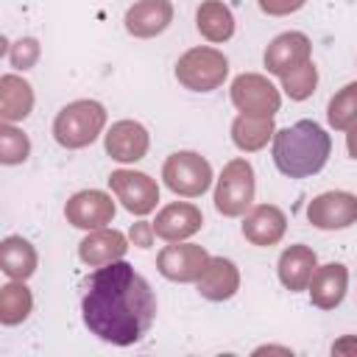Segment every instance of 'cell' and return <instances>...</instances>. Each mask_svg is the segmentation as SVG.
<instances>
[{"label": "cell", "mask_w": 357, "mask_h": 357, "mask_svg": "<svg viewBox=\"0 0 357 357\" xmlns=\"http://www.w3.org/2000/svg\"><path fill=\"white\" fill-rule=\"evenodd\" d=\"M103 126H106V109L98 100L81 98V100L67 103L56 114V120H53V137H56V142L61 148L78 151V148L92 145L100 137Z\"/></svg>", "instance_id": "obj_3"}, {"label": "cell", "mask_w": 357, "mask_h": 357, "mask_svg": "<svg viewBox=\"0 0 357 357\" xmlns=\"http://www.w3.org/2000/svg\"><path fill=\"white\" fill-rule=\"evenodd\" d=\"M307 220L315 229H349L351 223H357V195L346 192V190H329L315 195L307 204Z\"/></svg>", "instance_id": "obj_10"}, {"label": "cell", "mask_w": 357, "mask_h": 357, "mask_svg": "<svg viewBox=\"0 0 357 357\" xmlns=\"http://www.w3.org/2000/svg\"><path fill=\"white\" fill-rule=\"evenodd\" d=\"M33 109V89L22 75L6 73L0 78V120L17 123L25 120Z\"/></svg>", "instance_id": "obj_21"}, {"label": "cell", "mask_w": 357, "mask_h": 357, "mask_svg": "<svg viewBox=\"0 0 357 357\" xmlns=\"http://www.w3.org/2000/svg\"><path fill=\"white\" fill-rule=\"evenodd\" d=\"M326 120L335 131H349L357 123V81L346 84L329 98L326 106Z\"/></svg>", "instance_id": "obj_26"}, {"label": "cell", "mask_w": 357, "mask_h": 357, "mask_svg": "<svg viewBox=\"0 0 357 357\" xmlns=\"http://www.w3.org/2000/svg\"><path fill=\"white\" fill-rule=\"evenodd\" d=\"M307 290H310L312 307L335 310L343 301L346 290H349V271H346V265H340V262L318 265L312 279H310V284H307Z\"/></svg>", "instance_id": "obj_17"}, {"label": "cell", "mask_w": 357, "mask_h": 357, "mask_svg": "<svg viewBox=\"0 0 357 357\" xmlns=\"http://www.w3.org/2000/svg\"><path fill=\"white\" fill-rule=\"evenodd\" d=\"M346 148H349V156L357 159V123L346 131Z\"/></svg>", "instance_id": "obj_33"}, {"label": "cell", "mask_w": 357, "mask_h": 357, "mask_svg": "<svg viewBox=\"0 0 357 357\" xmlns=\"http://www.w3.org/2000/svg\"><path fill=\"white\" fill-rule=\"evenodd\" d=\"M209 265V254L206 248L195 245V243H170L156 254V268L165 279L170 282H181V284H192L201 279V273Z\"/></svg>", "instance_id": "obj_9"}, {"label": "cell", "mask_w": 357, "mask_h": 357, "mask_svg": "<svg viewBox=\"0 0 357 357\" xmlns=\"http://www.w3.org/2000/svg\"><path fill=\"white\" fill-rule=\"evenodd\" d=\"M204 226V215L195 204H187V201H173L167 206H162L156 212V220H153V231L156 237H162L165 243H178V240H187L192 237L195 231H201Z\"/></svg>", "instance_id": "obj_14"}, {"label": "cell", "mask_w": 357, "mask_h": 357, "mask_svg": "<svg viewBox=\"0 0 357 357\" xmlns=\"http://www.w3.org/2000/svg\"><path fill=\"white\" fill-rule=\"evenodd\" d=\"M287 218L276 204H257L243 218V237L251 245H276L284 237Z\"/></svg>", "instance_id": "obj_15"}, {"label": "cell", "mask_w": 357, "mask_h": 357, "mask_svg": "<svg viewBox=\"0 0 357 357\" xmlns=\"http://www.w3.org/2000/svg\"><path fill=\"white\" fill-rule=\"evenodd\" d=\"M229 75V59L218 47H190L176 61V81L190 92H212Z\"/></svg>", "instance_id": "obj_4"}, {"label": "cell", "mask_w": 357, "mask_h": 357, "mask_svg": "<svg viewBox=\"0 0 357 357\" xmlns=\"http://www.w3.org/2000/svg\"><path fill=\"white\" fill-rule=\"evenodd\" d=\"M33 310V296L25 287V282L11 279L8 284L0 287V324L14 326L22 324Z\"/></svg>", "instance_id": "obj_25"}, {"label": "cell", "mask_w": 357, "mask_h": 357, "mask_svg": "<svg viewBox=\"0 0 357 357\" xmlns=\"http://www.w3.org/2000/svg\"><path fill=\"white\" fill-rule=\"evenodd\" d=\"M259 8L268 14V17H287L293 11H298L307 0H257Z\"/></svg>", "instance_id": "obj_30"}, {"label": "cell", "mask_w": 357, "mask_h": 357, "mask_svg": "<svg viewBox=\"0 0 357 357\" xmlns=\"http://www.w3.org/2000/svg\"><path fill=\"white\" fill-rule=\"evenodd\" d=\"M64 218H67V223H73L75 229H84V231L103 229L114 218V201H112V195H106L100 190H81L64 204Z\"/></svg>", "instance_id": "obj_11"}, {"label": "cell", "mask_w": 357, "mask_h": 357, "mask_svg": "<svg viewBox=\"0 0 357 357\" xmlns=\"http://www.w3.org/2000/svg\"><path fill=\"white\" fill-rule=\"evenodd\" d=\"M81 290V318L98 340L131 346L153 326L156 296L148 279L123 259L95 268Z\"/></svg>", "instance_id": "obj_1"}, {"label": "cell", "mask_w": 357, "mask_h": 357, "mask_svg": "<svg viewBox=\"0 0 357 357\" xmlns=\"http://www.w3.org/2000/svg\"><path fill=\"white\" fill-rule=\"evenodd\" d=\"M357 351V337H343L332 346V354H354Z\"/></svg>", "instance_id": "obj_32"}, {"label": "cell", "mask_w": 357, "mask_h": 357, "mask_svg": "<svg viewBox=\"0 0 357 357\" xmlns=\"http://www.w3.org/2000/svg\"><path fill=\"white\" fill-rule=\"evenodd\" d=\"M126 234L117 231V229H92L81 243H78V257L84 265L89 268H100V265H109L114 259H123L126 257Z\"/></svg>", "instance_id": "obj_18"}, {"label": "cell", "mask_w": 357, "mask_h": 357, "mask_svg": "<svg viewBox=\"0 0 357 357\" xmlns=\"http://www.w3.org/2000/svg\"><path fill=\"white\" fill-rule=\"evenodd\" d=\"M257 192L254 167L248 159H231L223 165L215 184V209L226 218H240L251 209Z\"/></svg>", "instance_id": "obj_5"}, {"label": "cell", "mask_w": 357, "mask_h": 357, "mask_svg": "<svg viewBox=\"0 0 357 357\" xmlns=\"http://www.w3.org/2000/svg\"><path fill=\"white\" fill-rule=\"evenodd\" d=\"M126 31L137 39H151L167 31L173 22V3L170 0H137L126 11Z\"/></svg>", "instance_id": "obj_16"}, {"label": "cell", "mask_w": 357, "mask_h": 357, "mask_svg": "<svg viewBox=\"0 0 357 357\" xmlns=\"http://www.w3.org/2000/svg\"><path fill=\"white\" fill-rule=\"evenodd\" d=\"M148 145H151V137H148V128L137 120H117L112 123V128L103 134V148L106 153L114 159V162H123V165H131V162H139L145 153H148Z\"/></svg>", "instance_id": "obj_12"}, {"label": "cell", "mask_w": 357, "mask_h": 357, "mask_svg": "<svg viewBox=\"0 0 357 357\" xmlns=\"http://www.w3.org/2000/svg\"><path fill=\"white\" fill-rule=\"evenodd\" d=\"M332 153V139L315 120H296L273 131V165L287 178H307L324 170Z\"/></svg>", "instance_id": "obj_2"}, {"label": "cell", "mask_w": 357, "mask_h": 357, "mask_svg": "<svg viewBox=\"0 0 357 357\" xmlns=\"http://www.w3.org/2000/svg\"><path fill=\"white\" fill-rule=\"evenodd\" d=\"M36 262H39L36 248H33L25 237L11 234V237H6V240L0 243V268H3V273H6L8 279L25 282L28 276H33Z\"/></svg>", "instance_id": "obj_22"}, {"label": "cell", "mask_w": 357, "mask_h": 357, "mask_svg": "<svg viewBox=\"0 0 357 357\" xmlns=\"http://www.w3.org/2000/svg\"><path fill=\"white\" fill-rule=\"evenodd\" d=\"M195 28L206 42H226L234 33V14L220 0H204L195 11Z\"/></svg>", "instance_id": "obj_23"}, {"label": "cell", "mask_w": 357, "mask_h": 357, "mask_svg": "<svg viewBox=\"0 0 357 357\" xmlns=\"http://www.w3.org/2000/svg\"><path fill=\"white\" fill-rule=\"evenodd\" d=\"M36 59H39V42L31 39V36L17 39V42L11 45V50H8V61H11V67H17V70H31V67L36 64Z\"/></svg>", "instance_id": "obj_29"}, {"label": "cell", "mask_w": 357, "mask_h": 357, "mask_svg": "<svg viewBox=\"0 0 357 357\" xmlns=\"http://www.w3.org/2000/svg\"><path fill=\"white\" fill-rule=\"evenodd\" d=\"M31 156V139L25 131L14 128L11 123H0V162L20 165Z\"/></svg>", "instance_id": "obj_27"}, {"label": "cell", "mask_w": 357, "mask_h": 357, "mask_svg": "<svg viewBox=\"0 0 357 357\" xmlns=\"http://www.w3.org/2000/svg\"><path fill=\"white\" fill-rule=\"evenodd\" d=\"M231 103L248 117H273L282 106L279 89L259 73H240L231 81Z\"/></svg>", "instance_id": "obj_7"}, {"label": "cell", "mask_w": 357, "mask_h": 357, "mask_svg": "<svg viewBox=\"0 0 357 357\" xmlns=\"http://www.w3.org/2000/svg\"><path fill=\"white\" fill-rule=\"evenodd\" d=\"M318 268V259H315V251L304 243H296V245H287L276 262V273H279V282L284 284V290L290 293H298V290H307L312 273Z\"/></svg>", "instance_id": "obj_19"}, {"label": "cell", "mask_w": 357, "mask_h": 357, "mask_svg": "<svg viewBox=\"0 0 357 357\" xmlns=\"http://www.w3.org/2000/svg\"><path fill=\"white\" fill-rule=\"evenodd\" d=\"M128 237H131V243H134L137 248H151V245H153V237H156L153 223H148V220L134 223L131 231H128Z\"/></svg>", "instance_id": "obj_31"}, {"label": "cell", "mask_w": 357, "mask_h": 357, "mask_svg": "<svg viewBox=\"0 0 357 357\" xmlns=\"http://www.w3.org/2000/svg\"><path fill=\"white\" fill-rule=\"evenodd\" d=\"M273 117H248L237 114L231 123V142L240 151H259L273 139Z\"/></svg>", "instance_id": "obj_24"}, {"label": "cell", "mask_w": 357, "mask_h": 357, "mask_svg": "<svg viewBox=\"0 0 357 357\" xmlns=\"http://www.w3.org/2000/svg\"><path fill=\"white\" fill-rule=\"evenodd\" d=\"M109 187H112L114 198L123 204V209L137 218L151 215L159 204V184L142 170H126V167L112 170Z\"/></svg>", "instance_id": "obj_8"}, {"label": "cell", "mask_w": 357, "mask_h": 357, "mask_svg": "<svg viewBox=\"0 0 357 357\" xmlns=\"http://www.w3.org/2000/svg\"><path fill=\"white\" fill-rule=\"evenodd\" d=\"M165 187L181 198H198L212 184V165L195 151H176L162 165Z\"/></svg>", "instance_id": "obj_6"}, {"label": "cell", "mask_w": 357, "mask_h": 357, "mask_svg": "<svg viewBox=\"0 0 357 357\" xmlns=\"http://www.w3.org/2000/svg\"><path fill=\"white\" fill-rule=\"evenodd\" d=\"M310 53H312V45L310 39L301 33V31H284L279 33L268 47H265V67L271 75H287L293 70H298L301 64L310 61Z\"/></svg>", "instance_id": "obj_13"}, {"label": "cell", "mask_w": 357, "mask_h": 357, "mask_svg": "<svg viewBox=\"0 0 357 357\" xmlns=\"http://www.w3.org/2000/svg\"><path fill=\"white\" fill-rule=\"evenodd\" d=\"M195 284H198V293L204 298H209V301H226L240 287L237 265L231 259H226V257H209V265H206V271L201 273V279Z\"/></svg>", "instance_id": "obj_20"}, {"label": "cell", "mask_w": 357, "mask_h": 357, "mask_svg": "<svg viewBox=\"0 0 357 357\" xmlns=\"http://www.w3.org/2000/svg\"><path fill=\"white\" fill-rule=\"evenodd\" d=\"M315 84H318V70H315L312 61H307V64H301L298 70L282 75V89H284V95H287L290 100H304V98H310V95L315 92Z\"/></svg>", "instance_id": "obj_28"}]
</instances>
